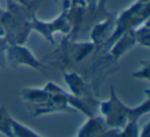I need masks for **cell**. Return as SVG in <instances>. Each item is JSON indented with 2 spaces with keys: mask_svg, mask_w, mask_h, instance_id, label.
Returning <instances> with one entry per match:
<instances>
[{
  "mask_svg": "<svg viewBox=\"0 0 150 137\" xmlns=\"http://www.w3.org/2000/svg\"><path fill=\"white\" fill-rule=\"evenodd\" d=\"M115 19L116 15L112 13L107 19L96 23L90 30V41L96 46V51L94 54L101 53L104 46L111 38L115 29Z\"/></svg>",
  "mask_w": 150,
  "mask_h": 137,
  "instance_id": "cell-7",
  "label": "cell"
},
{
  "mask_svg": "<svg viewBox=\"0 0 150 137\" xmlns=\"http://www.w3.org/2000/svg\"><path fill=\"white\" fill-rule=\"evenodd\" d=\"M2 10H3V9H2V8H1V6H0V13H2Z\"/></svg>",
  "mask_w": 150,
  "mask_h": 137,
  "instance_id": "cell-21",
  "label": "cell"
},
{
  "mask_svg": "<svg viewBox=\"0 0 150 137\" xmlns=\"http://www.w3.org/2000/svg\"><path fill=\"white\" fill-rule=\"evenodd\" d=\"M119 129H111L105 123L102 116L96 115L88 118L78 130L77 137H114Z\"/></svg>",
  "mask_w": 150,
  "mask_h": 137,
  "instance_id": "cell-9",
  "label": "cell"
},
{
  "mask_svg": "<svg viewBox=\"0 0 150 137\" xmlns=\"http://www.w3.org/2000/svg\"><path fill=\"white\" fill-rule=\"evenodd\" d=\"M96 51V46L91 41H75L64 37L61 44L47 56L45 62L54 64L62 72L76 71Z\"/></svg>",
  "mask_w": 150,
  "mask_h": 137,
  "instance_id": "cell-2",
  "label": "cell"
},
{
  "mask_svg": "<svg viewBox=\"0 0 150 137\" xmlns=\"http://www.w3.org/2000/svg\"><path fill=\"white\" fill-rule=\"evenodd\" d=\"M101 0H84L86 5H98Z\"/></svg>",
  "mask_w": 150,
  "mask_h": 137,
  "instance_id": "cell-20",
  "label": "cell"
},
{
  "mask_svg": "<svg viewBox=\"0 0 150 137\" xmlns=\"http://www.w3.org/2000/svg\"><path fill=\"white\" fill-rule=\"evenodd\" d=\"M134 36L137 44L143 46L145 48H149L150 46V27H149V20L144 22L140 26L133 30Z\"/></svg>",
  "mask_w": 150,
  "mask_h": 137,
  "instance_id": "cell-11",
  "label": "cell"
},
{
  "mask_svg": "<svg viewBox=\"0 0 150 137\" xmlns=\"http://www.w3.org/2000/svg\"><path fill=\"white\" fill-rule=\"evenodd\" d=\"M139 121H129L123 128L119 129L114 137H139Z\"/></svg>",
  "mask_w": 150,
  "mask_h": 137,
  "instance_id": "cell-14",
  "label": "cell"
},
{
  "mask_svg": "<svg viewBox=\"0 0 150 137\" xmlns=\"http://www.w3.org/2000/svg\"><path fill=\"white\" fill-rule=\"evenodd\" d=\"M132 108L125 106L117 96L114 87L111 86L110 95L102 100L99 106V114L103 117L106 125L111 129H121L129 122Z\"/></svg>",
  "mask_w": 150,
  "mask_h": 137,
  "instance_id": "cell-4",
  "label": "cell"
},
{
  "mask_svg": "<svg viewBox=\"0 0 150 137\" xmlns=\"http://www.w3.org/2000/svg\"><path fill=\"white\" fill-rule=\"evenodd\" d=\"M36 7H25L7 0L6 9L0 13V25L8 45H24L32 32L31 21Z\"/></svg>",
  "mask_w": 150,
  "mask_h": 137,
  "instance_id": "cell-1",
  "label": "cell"
},
{
  "mask_svg": "<svg viewBox=\"0 0 150 137\" xmlns=\"http://www.w3.org/2000/svg\"><path fill=\"white\" fill-rule=\"evenodd\" d=\"M11 1L25 7H37V3L35 0H11Z\"/></svg>",
  "mask_w": 150,
  "mask_h": 137,
  "instance_id": "cell-18",
  "label": "cell"
},
{
  "mask_svg": "<svg viewBox=\"0 0 150 137\" xmlns=\"http://www.w3.org/2000/svg\"><path fill=\"white\" fill-rule=\"evenodd\" d=\"M7 42L4 39L0 40V68H5L7 64L6 59V49H7Z\"/></svg>",
  "mask_w": 150,
  "mask_h": 137,
  "instance_id": "cell-16",
  "label": "cell"
},
{
  "mask_svg": "<svg viewBox=\"0 0 150 137\" xmlns=\"http://www.w3.org/2000/svg\"><path fill=\"white\" fill-rule=\"evenodd\" d=\"M63 10H68L73 7L77 6H86L84 0H62Z\"/></svg>",
  "mask_w": 150,
  "mask_h": 137,
  "instance_id": "cell-17",
  "label": "cell"
},
{
  "mask_svg": "<svg viewBox=\"0 0 150 137\" xmlns=\"http://www.w3.org/2000/svg\"><path fill=\"white\" fill-rule=\"evenodd\" d=\"M13 121L4 106L0 108V133L6 137H15L13 131Z\"/></svg>",
  "mask_w": 150,
  "mask_h": 137,
  "instance_id": "cell-12",
  "label": "cell"
},
{
  "mask_svg": "<svg viewBox=\"0 0 150 137\" xmlns=\"http://www.w3.org/2000/svg\"><path fill=\"white\" fill-rule=\"evenodd\" d=\"M137 45L135 36H134V31H127L123 34H121L109 47L106 53L112 57L113 60L118 62L127 52H129L132 48H134Z\"/></svg>",
  "mask_w": 150,
  "mask_h": 137,
  "instance_id": "cell-10",
  "label": "cell"
},
{
  "mask_svg": "<svg viewBox=\"0 0 150 137\" xmlns=\"http://www.w3.org/2000/svg\"><path fill=\"white\" fill-rule=\"evenodd\" d=\"M31 28L32 31L37 32L46 41L54 44V35L56 33H61L65 36L70 33L71 23L68 15L64 10L52 21H41L34 13L31 21Z\"/></svg>",
  "mask_w": 150,
  "mask_h": 137,
  "instance_id": "cell-5",
  "label": "cell"
},
{
  "mask_svg": "<svg viewBox=\"0 0 150 137\" xmlns=\"http://www.w3.org/2000/svg\"><path fill=\"white\" fill-rule=\"evenodd\" d=\"M65 83L67 84L69 90L72 95L82 99L90 100V101H98L100 100L98 95H96L93 87L75 71L63 72Z\"/></svg>",
  "mask_w": 150,
  "mask_h": 137,
  "instance_id": "cell-8",
  "label": "cell"
},
{
  "mask_svg": "<svg viewBox=\"0 0 150 137\" xmlns=\"http://www.w3.org/2000/svg\"><path fill=\"white\" fill-rule=\"evenodd\" d=\"M6 59L13 68L27 66L40 72L46 76L48 66L43 62H40L35 57L33 52L24 45H8L6 49Z\"/></svg>",
  "mask_w": 150,
  "mask_h": 137,
  "instance_id": "cell-6",
  "label": "cell"
},
{
  "mask_svg": "<svg viewBox=\"0 0 150 137\" xmlns=\"http://www.w3.org/2000/svg\"><path fill=\"white\" fill-rule=\"evenodd\" d=\"M141 68L139 70L135 72V73L132 74V77L136 78V79L140 80H146V81H149V68L150 64L149 60H145V62H141Z\"/></svg>",
  "mask_w": 150,
  "mask_h": 137,
  "instance_id": "cell-15",
  "label": "cell"
},
{
  "mask_svg": "<svg viewBox=\"0 0 150 137\" xmlns=\"http://www.w3.org/2000/svg\"><path fill=\"white\" fill-rule=\"evenodd\" d=\"M150 124L147 123L143 126L141 133H139V137H150Z\"/></svg>",
  "mask_w": 150,
  "mask_h": 137,
  "instance_id": "cell-19",
  "label": "cell"
},
{
  "mask_svg": "<svg viewBox=\"0 0 150 137\" xmlns=\"http://www.w3.org/2000/svg\"><path fill=\"white\" fill-rule=\"evenodd\" d=\"M150 17V0H136L131 6L123 9L116 15L115 19V29L112 36L106 43L101 53H106L111 44L125 32L131 31L148 21Z\"/></svg>",
  "mask_w": 150,
  "mask_h": 137,
  "instance_id": "cell-3",
  "label": "cell"
},
{
  "mask_svg": "<svg viewBox=\"0 0 150 137\" xmlns=\"http://www.w3.org/2000/svg\"><path fill=\"white\" fill-rule=\"evenodd\" d=\"M13 131L15 137H44L30 129L29 127L16 121L15 119L13 121Z\"/></svg>",
  "mask_w": 150,
  "mask_h": 137,
  "instance_id": "cell-13",
  "label": "cell"
}]
</instances>
